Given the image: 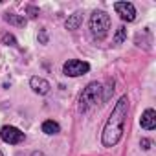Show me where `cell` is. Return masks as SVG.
I'll list each match as a JSON object with an SVG mask.
<instances>
[{"mask_svg": "<svg viewBox=\"0 0 156 156\" xmlns=\"http://www.w3.org/2000/svg\"><path fill=\"white\" fill-rule=\"evenodd\" d=\"M127 110H129V99L127 96L119 98V101L116 103V107L112 108L105 129H103V145L105 147H114L121 136H123V129H125V119H127Z\"/></svg>", "mask_w": 156, "mask_h": 156, "instance_id": "1", "label": "cell"}, {"mask_svg": "<svg viewBox=\"0 0 156 156\" xmlns=\"http://www.w3.org/2000/svg\"><path fill=\"white\" fill-rule=\"evenodd\" d=\"M98 103H103V85L101 83H90L79 98V108L83 112H87L88 108L96 107Z\"/></svg>", "mask_w": 156, "mask_h": 156, "instance_id": "2", "label": "cell"}, {"mask_svg": "<svg viewBox=\"0 0 156 156\" xmlns=\"http://www.w3.org/2000/svg\"><path fill=\"white\" fill-rule=\"evenodd\" d=\"M110 30V17L105 11H94L90 17V31L94 39H105Z\"/></svg>", "mask_w": 156, "mask_h": 156, "instance_id": "3", "label": "cell"}, {"mask_svg": "<svg viewBox=\"0 0 156 156\" xmlns=\"http://www.w3.org/2000/svg\"><path fill=\"white\" fill-rule=\"evenodd\" d=\"M88 70H90V64H88V62L77 61V59H70V61H66L64 66H62V72H64V75H68V77H79V75L87 73Z\"/></svg>", "mask_w": 156, "mask_h": 156, "instance_id": "4", "label": "cell"}, {"mask_svg": "<svg viewBox=\"0 0 156 156\" xmlns=\"http://www.w3.org/2000/svg\"><path fill=\"white\" fill-rule=\"evenodd\" d=\"M0 138H2L6 143H9V145H17V143L24 141V132L19 130L17 127L6 125V127H2V130H0Z\"/></svg>", "mask_w": 156, "mask_h": 156, "instance_id": "5", "label": "cell"}, {"mask_svg": "<svg viewBox=\"0 0 156 156\" xmlns=\"http://www.w3.org/2000/svg\"><path fill=\"white\" fill-rule=\"evenodd\" d=\"M114 9H116V13H118L123 20H127V22H132V20L136 19V8H134V4H130V2H116Z\"/></svg>", "mask_w": 156, "mask_h": 156, "instance_id": "6", "label": "cell"}, {"mask_svg": "<svg viewBox=\"0 0 156 156\" xmlns=\"http://www.w3.org/2000/svg\"><path fill=\"white\" fill-rule=\"evenodd\" d=\"M140 125H141V129H145V130H152V129H156V112H154L152 108H147V110L141 114Z\"/></svg>", "mask_w": 156, "mask_h": 156, "instance_id": "7", "label": "cell"}, {"mask_svg": "<svg viewBox=\"0 0 156 156\" xmlns=\"http://www.w3.org/2000/svg\"><path fill=\"white\" fill-rule=\"evenodd\" d=\"M30 87L33 88V92H37V94H41V96H44V94H48L50 92V83L46 81V79H42V77H31L30 79Z\"/></svg>", "mask_w": 156, "mask_h": 156, "instance_id": "8", "label": "cell"}, {"mask_svg": "<svg viewBox=\"0 0 156 156\" xmlns=\"http://www.w3.org/2000/svg\"><path fill=\"white\" fill-rule=\"evenodd\" d=\"M81 22H83V13L77 11V13H73V15L68 17V20H66V30H77V28L81 26Z\"/></svg>", "mask_w": 156, "mask_h": 156, "instance_id": "9", "label": "cell"}, {"mask_svg": "<svg viewBox=\"0 0 156 156\" xmlns=\"http://www.w3.org/2000/svg\"><path fill=\"white\" fill-rule=\"evenodd\" d=\"M61 130V127H59V123H55V121H51V119H48V121H44L42 123V132L44 134H57Z\"/></svg>", "mask_w": 156, "mask_h": 156, "instance_id": "10", "label": "cell"}, {"mask_svg": "<svg viewBox=\"0 0 156 156\" xmlns=\"http://www.w3.org/2000/svg\"><path fill=\"white\" fill-rule=\"evenodd\" d=\"M125 39H127V30H125V26H119L118 31H116V35H114V42L116 44H121Z\"/></svg>", "mask_w": 156, "mask_h": 156, "instance_id": "11", "label": "cell"}, {"mask_svg": "<svg viewBox=\"0 0 156 156\" xmlns=\"http://www.w3.org/2000/svg\"><path fill=\"white\" fill-rule=\"evenodd\" d=\"M9 24H15V26H24L26 24V20L22 19V17H19V15H6L4 17Z\"/></svg>", "mask_w": 156, "mask_h": 156, "instance_id": "12", "label": "cell"}, {"mask_svg": "<svg viewBox=\"0 0 156 156\" xmlns=\"http://www.w3.org/2000/svg\"><path fill=\"white\" fill-rule=\"evenodd\" d=\"M4 42H6V44H11V46H15V39H13V35H4Z\"/></svg>", "mask_w": 156, "mask_h": 156, "instance_id": "13", "label": "cell"}, {"mask_svg": "<svg viewBox=\"0 0 156 156\" xmlns=\"http://www.w3.org/2000/svg\"><path fill=\"white\" fill-rule=\"evenodd\" d=\"M141 147H143V149H149V147H151V141H149V140H141Z\"/></svg>", "mask_w": 156, "mask_h": 156, "instance_id": "14", "label": "cell"}, {"mask_svg": "<svg viewBox=\"0 0 156 156\" xmlns=\"http://www.w3.org/2000/svg\"><path fill=\"white\" fill-rule=\"evenodd\" d=\"M33 156H44V154H41V152H35V154H33Z\"/></svg>", "mask_w": 156, "mask_h": 156, "instance_id": "15", "label": "cell"}, {"mask_svg": "<svg viewBox=\"0 0 156 156\" xmlns=\"http://www.w3.org/2000/svg\"><path fill=\"white\" fill-rule=\"evenodd\" d=\"M0 156H4V154H2V152H0Z\"/></svg>", "mask_w": 156, "mask_h": 156, "instance_id": "16", "label": "cell"}]
</instances>
